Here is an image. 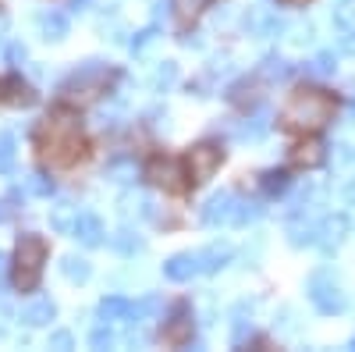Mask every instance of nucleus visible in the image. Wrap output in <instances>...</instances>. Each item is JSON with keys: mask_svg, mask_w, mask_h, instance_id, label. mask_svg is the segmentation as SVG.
Here are the masks:
<instances>
[{"mask_svg": "<svg viewBox=\"0 0 355 352\" xmlns=\"http://www.w3.org/2000/svg\"><path fill=\"white\" fill-rule=\"evenodd\" d=\"M277 4H284V8H302V4H309V0H277Z\"/></svg>", "mask_w": 355, "mask_h": 352, "instance_id": "nucleus-14", "label": "nucleus"}, {"mask_svg": "<svg viewBox=\"0 0 355 352\" xmlns=\"http://www.w3.org/2000/svg\"><path fill=\"white\" fill-rule=\"evenodd\" d=\"M345 228H348V221L345 217H334V221H327V228H323V235H327V239H323V246H338L341 242V235H345Z\"/></svg>", "mask_w": 355, "mask_h": 352, "instance_id": "nucleus-11", "label": "nucleus"}, {"mask_svg": "<svg viewBox=\"0 0 355 352\" xmlns=\"http://www.w3.org/2000/svg\"><path fill=\"white\" fill-rule=\"evenodd\" d=\"M309 288H313V303H316L323 313H341L345 303H348L345 292H341V285H338L331 274H316Z\"/></svg>", "mask_w": 355, "mask_h": 352, "instance_id": "nucleus-7", "label": "nucleus"}, {"mask_svg": "<svg viewBox=\"0 0 355 352\" xmlns=\"http://www.w3.org/2000/svg\"><path fill=\"white\" fill-rule=\"evenodd\" d=\"M33 142V157L43 171H53V174H71L78 171L82 164H89L93 157V139L85 132V121H82V107L75 100H57L33 128L28 135Z\"/></svg>", "mask_w": 355, "mask_h": 352, "instance_id": "nucleus-1", "label": "nucleus"}, {"mask_svg": "<svg viewBox=\"0 0 355 352\" xmlns=\"http://www.w3.org/2000/svg\"><path fill=\"white\" fill-rule=\"evenodd\" d=\"M40 93L33 90V82H25L21 75H0V107H33Z\"/></svg>", "mask_w": 355, "mask_h": 352, "instance_id": "nucleus-6", "label": "nucleus"}, {"mask_svg": "<svg viewBox=\"0 0 355 352\" xmlns=\"http://www.w3.org/2000/svg\"><path fill=\"white\" fill-rule=\"evenodd\" d=\"M352 345H355V342H352Z\"/></svg>", "mask_w": 355, "mask_h": 352, "instance_id": "nucleus-16", "label": "nucleus"}, {"mask_svg": "<svg viewBox=\"0 0 355 352\" xmlns=\"http://www.w3.org/2000/svg\"><path fill=\"white\" fill-rule=\"evenodd\" d=\"M182 164H185V174H189V185H206L224 164V146L210 142V139L196 142V146H189V153H185Z\"/></svg>", "mask_w": 355, "mask_h": 352, "instance_id": "nucleus-4", "label": "nucleus"}, {"mask_svg": "<svg viewBox=\"0 0 355 352\" xmlns=\"http://www.w3.org/2000/svg\"><path fill=\"white\" fill-rule=\"evenodd\" d=\"M334 117V100L331 93L313 90V85H302L295 90L284 107H281V128L284 132H299V135H316L320 128H327Z\"/></svg>", "mask_w": 355, "mask_h": 352, "instance_id": "nucleus-2", "label": "nucleus"}, {"mask_svg": "<svg viewBox=\"0 0 355 352\" xmlns=\"http://www.w3.org/2000/svg\"><path fill=\"white\" fill-rule=\"evenodd\" d=\"M341 50H345V53H355V33H348V36L341 40Z\"/></svg>", "mask_w": 355, "mask_h": 352, "instance_id": "nucleus-13", "label": "nucleus"}, {"mask_svg": "<svg viewBox=\"0 0 355 352\" xmlns=\"http://www.w3.org/2000/svg\"><path fill=\"white\" fill-rule=\"evenodd\" d=\"M160 338H164L167 345H185V342L192 338V310H189L185 303L174 306V313H171V320L164 324Z\"/></svg>", "mask_w": 355, "mask_h": 352, "instance_id": "nucleus-8", "label": "nucleus"}, {"mask_svg": "<svg viewBox=\"0 0 355 352\" xmlns=\"http://www.w3.org/2000/svg\"><path fill=\"white\" fill-rule=\"evenodd\" d=\"M46 260H50V239L46 235L21 231L15 249H11V285H15L18 296H33V292L43 285Z\"/></svg>", "mask_w": 355, "mask_h": 352, "instance_id": "nucleus-3", "label": "nucleus"}, {"mask_svg": "<svg viewBox=\"0 0 355 352\" xmlns=\"http://www.w3.org/2000/svg\"><path fill=\"white\" fill-rule=\"evenodd\" d=\"M291 160L299 164V167H316V164L323 160V146H320V142H313V139H306L302 146H295Z\"/></svg>", "mask_w": 355, "mask_h": 352, "instance_id": "nucleus-9", "label": "nucleus"}, {"mask_svg": "<svg viewBox=\"0 0 355 352\" xmlns=\"http://www.w3.org/2000/svg\"><path fill=\"white\" fill-rule=\"evenodd\" d=\"M345 196H348V199H352V203H355V182H352V185H348V189H345Z\"/></svg>", "mask_w": 355, "mask_h": 352, "instance_id": "nucleus-15", "label": "nucleus"}, {"mask_svg": "<svg viewBox=\"0 0 355 352\" xmlns=\"http://www.w3.org/2000/svg\"><path fill=\"white\" fill-rule=\"evenodd\" d=\"M142 174H146V182L157 185V189H164L167 196H182V192L189 189L185 164H178V160H171V157H164V153H157V157L146 160Z\"/></svg>", "mask_w": 355, "mask_h": 352, "instance_id": "nucleus-5", "label": "nucleus"}, {"mask_svg": "<svg viewBox=\"0 0 355 352\" xmlns=\"http://www.w3.org/2000/svg\"><path fill=\"white\" fill-rule=\"evenodd\" d=\"M206 4H210V0H174V18L182 22V25H192L202 15Z\"/></svg>", "mask_w": 355, "mask_h": 352, "instance_id": "nucleus-10", "label": "nucleus"}, {"mask_svg": "<svg viewBox=\"0 0 355 352\" xmlns=\"http://www.w3.org/2000/svg\"><path fill=\"white\" fill-rule=\"evenodd\" d=\"M284 178H288V174L284 171H270V174H266V189H270V192H277V189H284Z\"/></svg>", "mask_w": 355, "mask_h": 352, "instance_id": "nucleus-12", "label": "nucleus"}]
</instances>
